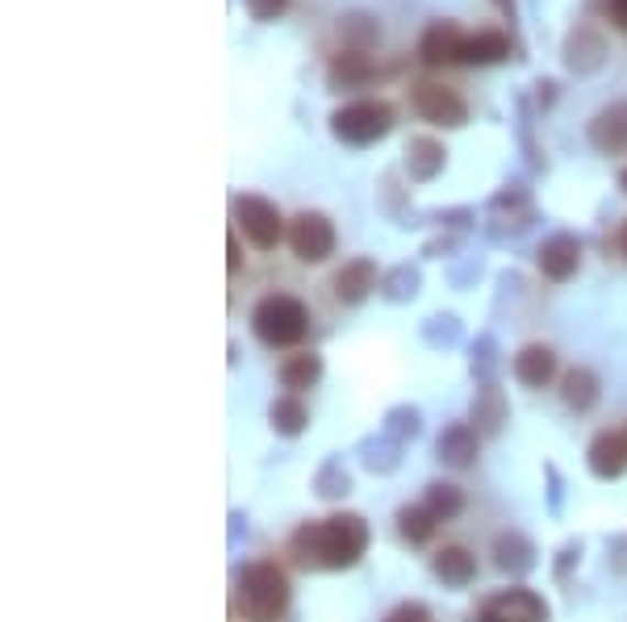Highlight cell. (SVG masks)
Here are the masks:
<instances>
[{
    "mask_svg": "<svg viewBox=\"0 0 627 622\" xmlns=\"http://www.w3.org/2000/svg\"><path fill=\"white\" fill-rule=\"evenodd\" d=\"M473 622H548V602L536 589H498L477 606Z\"/></svg>",
    "mask_w": 627,
    "mask_h": 622,
    "instance_id": "7",
    "label": "cell"
},
{
    "mask_svg": "<svg viewBox=\"0 0 627 622\" xmlns=\"http://www.w3.org/2000/svg\"><path fill=\"white\" fill-rule=\"evenodd\" d=\"M561 401L569 410H578V414L594 410L598 406V376L590 373V368H569L561 376Z\"/></svg>",
    "mask_w": 627,
    "mask_h": 622,
    "instance_id": "19",
    "label": "cell"
},
{
    "mask_svg": "<svg viewBox=\"0 0 627 622\" xmlns=\"http://www.w3.org/2000/svg\"><path fill=\"white\" fill-rule=\"evenodd\" d=\"M293 602V581L285 560L260 556L239 568L230 589V622H285Z\"/></svg>",
    "mask_w": 627,
    "mask_h": 622,
    "instance_id": "2",
    "label": "cell"
},
{
    "mask_svg": "<svg viewBox=\"0 0 627 622\" xmlns=\"http://www.w3.org/2000/svg\"><path fill=\"white\" fill-rule=\"evenodd\" d=\"M624 435H627V426H624Z\"/></svg>",
    "mask_w": 627,
    "mask_h": 622,
    "instance_id": "31",
    "label": "cell"
},
{
    "mask_svg": "<svg viewBox=\"0 0 627 622\" xmlns=\"http://www.w3.org/2000/svg\"><path fill=\"white\" fill-rule=\"evenodd\" d=\"M431 573L448 589H469V585L477 581V552L464 547V543H443V547H436V556H431Z\"/></svg>",
    "mask_w": 627,
    "mask_h": 622,
    "instance_id": "11",
    "label": "cell"
},
{
    "mask_svg": "<svg viewBox=\"0 0 627 622\" xmlns=\"http://www.w3.org/2000/svg\"><path fill=\"white\" fill-rule=\"evenodd\" d=\"M327 289H331L334 306H360V301L376 289V264L364 259V255H355V259H348L343 268L334 271Z\"/></svg>",
    "mask_w": 627,
    "mask_h": 622,
    "instance_id": "10",
    "label": "cell"
},
{
    "mask_svg": "<svg viewBox=\"0 0 627 622\" xmlns=\"http://www.w3.org/2000/svg\"><path fill=\"white\" fill-rule=\"evenodd\" d=\"M557 352L548 343H522L515 352V380L522 389H548L557 380Z\"/></svg>",
    "mask_w": 627,
    "mask_h": 622,
    "instance_id": "13",
    "label": "cell"
},
{
    "mask_svg": "<svg viewBox=\"0 0 627 622\" xmlns=\"http://www.w3.org/2000/svg\"><path fill=\"white\" fill-rule=\"evenodd\" d=\"M285 243H289L293 259L297 264H327L334 255V226L327 213H318V209H301V213H293L289 218V230H285Z\"/></svg>",
    "mask_w": 627,
    "mask_h": 622,
    "instance_id": "4",
    "label": "cell"
},
{
    "mask_svg": "<svg viewBox=\"0 0 627 622\" xmlns=\"http://www.w3.org/2000/svg\"><path fill=\"white\" fill-rule=\"evenodd\" d=\"M230 213H234V230H243V238H248L255 251H276V243L285 238V230L289 222L280 218V209L264 201V197H234L230 201Z\"/></svg>",
    "mask_w": 627,
    "mask_h": 622,
    "instance_id": "5",
    "label": "cell"
},
{
    "mask_svg": "<svg viewBox=\"0 0 627 622\" xmlns=\"http://www.w3.org/2000/svg\"><path fill=\"white\" fill-rule=\"evenodd\" d=\"M289 9V0H248V13L255 21H276Z\"/></svg>",
    "mask_w": 627,
    "mask_h": 622,
    "instance_id": "26",
    "label": "cell"
},
{
    "mask_svg": "<svg viewBox=\"0 0 627 622\" xmlns=\"http://www.w3.org/2000/svg\"><path fill=\"white\" fill-rule=\"evenodd\" d=\"M339 38L348 42L355 55H364V51L376 46L381 30H376V21L369 13H348V18H339Z\"/></svg>",
    "mask_w": 627,
    "mask_h": 622,
    "instance_id": "21",
    "label": "cell"
},
{
    "mask_svg": "<svg viewBox=\"0 0 627 622\" xmlns=\"http://www.w3.org/2000/svg\"><path fill=\"white\" fill-rule=\"evenodd\" d=\"M276 376H280V389H285V393H306V389H314V385L322 380V355L318 352L285 355Z\"/></svg>",
    "mask_w": 627,
    "mask_h": 622,
    "instance_id": "16",
    "label": "cell"
},
{
    "mask_svg": "<svg viewBox=\"0 0 627 622\" xmlns=\"http://www.w3.org/2000/svg\"><path fill=\"white\" fill-rule=\"evenodd\" d=\"M227 255H230V271H239V268H243V247H239V230H230V238H227Z\"/></svg>",
    "mask_w": 627,
    "mask_h": 622,
    "instance_id": "27",
    "label": "cell"
},
{
    "mask_svg": "<svg viewBox=\"0 0 627 622\" xmlns=\"http://www.w3.org/2000/svg\"><path fill=\"white\" fill-rule=\"evenodd\" d=\"M422 506H427V510L439 519V526H443V522H457L460 514H464V493H460L457 485H443V480H436V485H427Z\"/></svg>",
    "mask_w": 627,
    "mask_h": 622,
    "instance_id": "20",
    "label": "cell"
},
{
    "mask_svg": "<svg viewBox=\"0 0 627 622\" xmlns=\"http://www.w3.org/2000/svg\"><path fill=\"white\" fill-rule=\"evenodd\" d=\"M590 143L603 155H627V101L606 104L603 113L590 122Z\"/></svg>",
    "mask_w": 627,
    "mask_h": 622,
    "instance_id": "15",
    "label": "cell"
},
{
    "mask_svg": "<svg viewBox=\"0 0 627 622\" xmlns=\"http://www.w3.org/2000/svg\"><path fill=\"white\" fill-rule=\"evenodd\" d=\"M331 76L334 80H339V76H343V84H355V80H364V76H369V63H364V55H343V59L334 63L331 67Z\"/></svg>",
    "mask_w": 627,
    "mask_h": 622,
    "instance_id": "24",
    "label": "cell"
},
{
    "mask_svg": "<svg viewBox=\"0 0 627 622\" xmlns=\"http://www.w3.org/2000/svg\"><path fill=\"white\" fill-rule=\"evenodd\" d=\"M389 125H394V109L385 101L343 104V109L331 118L334 138H343V143H352V146H369V143H376V138H385Z\"/></svg>",
    "mask_w": 627,
    "mask_h": 622,
    "instance_id": "6",
    "label": "cell"
},
{
    "mask_svg": "<svg viewBox=\"0 0 627 622\" xmlns=\"http://www.w3.org/2000/svg\"><path fill=\"white\" fill-rule=\"evenodd\" d=\"M585 464L598 480H619L627 473V435L624 431H598L585 447Z\"/></svg>",
    "mask_w": 627,
    "mask_h": 622,
    "instance_id": "9",
    "label": "cell"
},
{
    "mask_svg": "<svg viewBox=\"0 0 627 622\" xmlns=\"http://www.w3.org/2000/svg\"><path fill=\"white\" fill-rule=\"evenodd\" d=\"M436 531H439V519L422 506V501L397 510V535H402V543H410V547H427V543L436 540Z\"/></svg>",
    "mask_w": 627,
    "mask_h": 622,
    "instance_id": "18",
    "label": "cell"
},
{
    "mask_svg": "<svg viewBox=\"0 0 627 622\" xmlns=\"http://www.w3.org/2000/svg\"><path fill=\"white\" fill-rule=\"evenodd\" d=\"M610 18L619 30H627V0H610Z\"/></svg>",
    "mask_w": 627,
    "mask_h": 622,
    "instance_id": "28",
    "label": "cell"
},
{
    "mask_svg": "<svg viewBox=\"0 0 627 622\" xmlns=\"http://www.w3.org/2000/svg\"><path fill=\"white\" fill-rule=\"evenodd\" d=\"M439 456L448 459V464H457V468L473 464V456H477V438H473V431H469V426H457V431L439 435Z\"/></svg>",
    "mask_w": 627,
    "mask_h": 622,
    "instance_id": "23",
    "label": "cell"
},
{
    "mask_svg": "<svg viewBox=\"0 0 627 622\" xmlns=\"http://www.w3.org/2000/svg\"><path fill=\"white\" fill-rule=\"evenodd\" d=\"M464 34H460V25L452 21H436V25H427V34L418 42V59L427 63V67H448V63H460L464 59Z\"/></svg>",
    "mask_w": 627,
    "mask_h": 622,
    "instance_id": "12",
    "label": "cell"
},
{
    "mask_svg": "<svg viewBox=\"0 0 627 622\" xmlns=\"http://www.w3.org/2000/svg\"><path fill=\"white\" fill-rule=\"evenodd\" d=\"M381 622H431V610L422 602H397Z\"/></svg>",
    "mask_w": 627,
    "mask_h": 622,
    "instance_id": "25",
    "label": "cell"
},
{
    "mask_svg": "<svg viewBox=\"0 0 627 622\" xmlns=\"http://www.w3.org/2000/svg\"><path fill=\"white\" fill-rule=\"evenodd\" d=\"M536 264H540L543 280H569L582 264V243L573 234H552L536 255Z\"/></svg>",
    "mask_w": 627,
    "mask_h": 622,
    "instance_id": "14",
    "label": "cell"
},
{
    "mask_svg": "<svg viewBox=\"0 0 627 622\" xmlns=\"http://www.w3.org/2000/svg\"><path fill=\"white\" fill-rule=\"evenodd\" d=\"M619 185H624V192H627V171H624V176H619Z\"/></svg>",
    "mask_w": 627,
    "mask_h": 622,
    "instance_id": "30",
    "label": "cell"
},
{
    "mask_svg": "<svg viewBox=\"0 0 627 622\" xmlns=\"http://www.w3.org/2000/svg\"><path fill=\"white\" fill-rule=\"evenodd\" d=\"M410 101H415L418 118L431 125H464V118H469V104L460 101V92L457 88H443V84H415Z\"/></svg>",
    "mask_w": 627,
    "mask_h": 622,
    "instance_id": "8",
    "label": "cell"
},
{
    "mask_svg": "<svg viewBox=\"0 0 627 622\" xmlns=\"http://www.w3.org/2000/svg\"><path fill=\"white\" fill-rule=\"evenodd\" d=\"M506 55H510V42L498 30H481V34L464 42V63H498Z\"/></svg>",
    "mask_w": 627,
    "mask_h": 622,
    "instance_id": "22",
    "label": "cell"
},
{
    "mask_svg": "<svg viewBox=\"0 0 627 622\" xmlns=\"http://www.w3.org/2000/svg\"><path fill=\"white\" fill-rule=\"evenodd\" d=\"M268 422L276 435L285 438H297L306 426H310V410H306V401H301V393H280L276 401L268 406Z\"/></svg>",
    "mask_w": 627,
    "mask_h": 622,
    "instance_id": "17",
    "label": "cell"
},
{
    "mask_svg": "<svg viewBox=\"0 0 627 622\" xmlns=\"http://www.w3.org/2000/svg\"><path fill=\"white\" fill-rule=\"evenodd\" d=\"M364 547H369V522L360 514H331L301 522L285 540V556L301 573H343L360 564Z\"/></svg>",
    "mask_w": 627,
    "mask_h": 622,
    "instance_id": "1",
    "label": "cell"
},
{
    "mask_svg": "<svg viewBox=\"0 0 627 622\" xmlns=\"http://www.w3.org/2000/svg\"><path fill=\"white\" fill-rule=\"evenodd\" d=\"M615 251L627 259V218H624V226H619V234H615Z\"/></svg>",
    "mask_w": 627,
    "mask_h": 622,
    "instance_id": "29",
    "label": "cell"
},
{
    "mask_svg": "<svg viewBox=\"0 0 627 622\" xmlns=\"http://www.w3.org/2000/svg\"><path fill=\"white\" fill-rule=\"evenodd\" d=\"M251 334L268 347V352H293L306 343L310 334V310L301 297L293 292H268L251 306Z\"/></svg>",
    "mask_w": 627,
    "mask_h": 622,
    "instance_id": "3",
    "label": "cell"
}]
</instances>
